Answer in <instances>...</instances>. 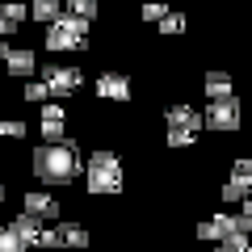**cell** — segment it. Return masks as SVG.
Instances as JSON below:
<instances>
[{
  "label": "cell",
  "mask_w": 252,
  "mask_h": 252,
  "mask_svg": "<svg viewBox=\"0 0 252 252\" xmlns=\"http://www.w3.org/2000/svg\"><path fill=\"white\" fill-rule=\"evenodd\" d=\"M34 172L46 185H72L84 172V160H80V152H76V139H67V143H59V147L42 143L34 152Z\"/></svg>",
  "instance_id": "cell-1"
},
{
  "label": "cell",
  "mask_w": 252,
  "mask_h": 252,
  "mask_svg": "<svg viewBox=\"0 0 252 252\" xmlns=\"http://www.w3.org/2000/svg\"><path fill=\"white\" fill-rule=\"evenodd\" d=\"M84 177H89L93 193H118L122 189V164H118L114 152H93L89 164H84Z\"/></svg>",
  "instance_id": "cell-2"
},
{
  "label": "cell",
  "mask_w": 252,
  "mask_h": 252,
  "mask_svg": "<svg viewBox=\"0 0 252 252\" xmlns=\"http://www.w3.org/2000/svg\"><path fill=\"white\" fill-rule=\"evenodd\" d=\"M84 42H89V21L67 17V13H59V21H51V34H46L51 51H80Z\"/></svg>",
  "instance_id": "cell-3"
},
{
  "label": "cell",
  "mask_w": 252,
  "mask_h": 252,
  "mask_svg": "<svg viewBox=\"0 0 252 252\" xmlns=\"http://www.w3.org/2000/svg\"><path fill=\"white\" fill-rule=\"evenodd\" d=\"M202 122L210 126V130H235L240 126V101L227 97V101H215V105L206 109V118Z\"/></svg>",
  "instance_id": "cell-4"
},
{
  "label": "cell",
  "mask_w": 252,
  "mask_h": 252,
  "mask_svg": "<svg viewBox=\"0 0 252 252\" xmlns=\"http://www.w3.org/2000/svg\"><path fill=\"white\" fill-rule=\"evenodd\" d=\"M42 84H46V93H76L84 84V76L76 72V67H42Z\"/></svg>",
  "instance_id": "cell-5"
},
{
  "label": "cell",
  "mask_w": 252,
  "mask_h": 252,
  "mask_svg": "<svg viewBox=\"0 0 252 252\" xmlns=\"http://www.w3.org/2000/svg\"><path fill=\"white\" fill-rule=\"evenodd\" d=\"M164 122H168V130H189V135H198L202 114L193 105H168L164 109Z\"/></svg>",
  "instance_id": "cell-6"
},
{
  "label": "cell",
  "mask_w": 252,
  "mask_h": 252,
  "mask_svg": "<svg viewBox=\"0 0 252 252\" xmlns=\"http://www.w3.org/2000/svg\"><path fill=\"white\" fill-rule=\"evenodd\" d=\"M97 97H105V101H126L130 97V80H126L122 72H105L97 80Z\"/></svg>",
  "instance_id": "cell-7"
},
{
  "label": "cell",
  "mask_w": 252,
  "mask_h": 252,
  "mask_svg": "<svg viewBox=\"0 0 252 252\" xmlns=\"http://www.w3.org/2000/svg\"><path fill=\"white\" fill-rule=\"evenodd\" d=\"M4 72H9V76H34L38 72L34 51H9V55H4Z\"/></svg>",
  "instance_id": "cell-8"
},
{
  "label": "cell",
  "mask_w": 252,
  "mask_h": 252,
  "mask_svg": "<svg viewBox=\"0 0 252 252\" xmlns=\"http://www.w3.org/2000/svg\"><path fill=\"white\" fill-rule=\"evenodd\" d=\"M26 215L30 219H55L59 215V202L51 193H26Z\"/></svg>",
  "instance_id": "cell-9"
},
{
  "label": "cell",
  "mask_w": 252,
  "mask_h": 252,
  "mask_svg": "<svg viewBox=\"0 0 252 252\" xmlns=\"http://www.w3.org/2000/svg\"><path fill=\"white\" fill-rule=\"evenodd\" d=\"M9 231L30 248V244H38V235H42V223H38V219H30V215H17V219L9 223Z\"/></svg>",
  "instance_id": "cell-10"
},
{
  "label": "cell",
  "mask_w": 252,
  "mask_h": 252,
  "mask_svg": "<svg viewBox=\"0 0 252 252\" xmlns=\"http://www.w3.org/2000/svg\"><path fill=\"white\" fill-rule=\"evenodd\" d=\"M26 13H30L26 4H13V0H9V4H0V34H13V30L26 21Z\"/></svg>",
  "instance_id": "cell-11"
},
{
  "label": "cell",
  "mask_w": 252,
  "mask_h": 252,
  "mask_svg": "<svg viewBox=\"0 0 252 252\" xmlns=\"http://www.w3.org/2000/svg\"><path fill=\"white\" fill-rule=\"evenodd\" d=\"M206 97L210 101H227L231 97V76L227 72H206Z\"/></svg>",
  "instance_id": "cell-12"
},
{
  "label": "cell",
  "mask_w": 252,
  "mask_h": 252,
  "mask_svg": "<svg viewBox=\"0 0 252 252\" xmlns=\"http://www.w3.org/2000/svg\"><path fill=\"white\" fill-rule=\"evenodd\" d=\"M55 231H59L63 248H84V244H89V231H84L80 223H63V227H55Z\"/></svg>",
  "instance_id": "cell-13"
},
{
  "label": "cell",
  "mask_w": 252,
  "mask_h": 252,
  "mask_svg": "<svg viewBox=\"0 0 252 252\" xmlns=\"http://www.w3.org/2000/svg\"><path fill=\"white\" fill-rule=\"evenodd\" d=\"M231 185L240 189L244 198H248V189H252V160H235V168H231Z\"/></svg>",
  "instance_id": "cell-14"
},
{
  "label": "cell",
  "mask_w": 252,
  "mask_h": 252,
  "mask_svg": "<svg viewBox=\"0 0 252 252\" xmlns=\"http://www.w3.org/2000/svg\"><path fill=\"white\" fill-rule=\"evenodd\" d=\"M59 13H63V4H59V0H34L30 17H34V21H59Z\"/></svg>",
  "instance_id": "cell-15"
},
{
  "label": "cell",
  "mask_w": 252,
  "mask_h": 252,
  "mask_svg": "<svg viewBox=\"0 0 252 252\" xmlns=\"http://www.w3.org/2000/svg\"><path fill=\"white\" fill-rule=\"evenodd\" d=\"M42 139H46V147H59V143H67V130H63V122H42Z\"/></svg>",
  "instance_id": "cell-16"
},
{
  "label": "cell",
  "mask_w": 252,
  "mask_h": 252,
  "mask_svg": "<svg viewBox=\"0 0 252 252\" xmlns=\"http://www.w3.org/2000/svg\"><path fill=\"white\" fill-rule=\"evenodd\" d=\"M67 17H80V21H93V13H97V4H93V0H72V4H67Z\"/></svg>",
  "instance_id": "cell-17"
},
{
  "label": "cell",
  "mask_w": 252,
  "mask_h": 252,
  "mask_svg": "<svg viewBox=\"0 0 252 252\" xmlns=\"http://www.w3.org/2000/svg\"><path fill=\"white\" fill-rule=\"evenodd\" d=\"M0 252H26V244H21L9 227H0Z\"/></svg>",
  "instance_id": "cell-18"
},
{
  "label": "cell",
  "mask_w": 252,
  "mask_h": 252,
  "mask_svg": "<svg viewBox=\"0 0 252 252\" xmlns=\"http://www.w3.org/2000/svg\"><path fill=\"white\" fill-rule=\"evenodd\" d=\"M26 101H42V105H46V101H51L46 84H42V80H30V84H26Z\"/></svg>",
  "instance_id": "cell-19"
},
{
  "label": "cell",
  "mask_w": 252,
  "mask_h": 252,
  "mask_svg": "<svg viewBox=\"0 0 252 252\" xmlns=\"http://www.w3.org/2000/svg\"><path fill=\"white\" fill-rule=\"evenodd\" d=\"M0 135H9V139H21V135H26V122L9 118V122H0Z\"/></svg>",
  "instance_id": "cell-20"
},
{
  "label": "cell",
  "mask_w": 252,
  "mask_h": 252,
  "mask_svg": "<svg viewBox=\"0 0 252 252\" xmlns=\"http://www.w3.org/2000/svg\"><path fill=\"white\" fill-rule=\"evenodd\" d=\"M177 30H185V17H177V13H168V17L160 21V34H177Z\"/></svg>",
  "instance_id": "cell-21"
},
{
  "label": "cell",
  "mask_w": 252,
  "mask_h": 252,
  "mask_svg": "<svg viewBox=\"0 0 252 252\" xmlns=\"http://www.w3.org/2000/svg\"><path fill=\"white\" fill-rule=\"evenodd\" d=\"M42 118H46V122H63V105H59V101H46V105H42Z\"/></svg>",
  "instance_id": "cell-22"
},
{
  "label": "cell",
  "mask_w": 252,
  "mask_h": 252,
  "mask_svg": "<svg viewBox=\"0 0 252 252\" xmlns=\"http://www.w3.org/2000/svg\"><path fill=\"white\" fill-rule=\"evenodd\" d=\"M193 139H198V135H189V130H168V143L172 147H189Z\"/></svg>",
  "instance_id": "cell-23"
},
{
  "label": "cell",
  "mask_w": 252,
  "mask_h": 252,
  "mask_svg": "<svg viewBox=\"0 0 252 252\" xmlns=\"http://www.w3.org/2000/svg\"><path fill=\"white\" fill-rule=\"evenodd\" d=\"M38 248H63V244H59V231H46V227H42V235H38Z\"/></svg>",
  "instance_id": "cell-24"
},
{
  "label": "cell",
  "mask_w": 252,
  "mask_h": 252,
  "mask_svg": "<svg viewBox=\"0 0 252 252\" xmlns=\"http://www.w3.org/2000/svg\"><path fill=\"white\" fill-rule=\"evenodd\" d=\"M143 17H147V21H164V17H168V9H164V4H147Z\"/></svg>",
  "instance_id": "cell-25"
},
{
  "label": "cell",
  "mask_w": 252,
  "mask_h": 252,
  "mask_svg": "<svg viewBox=\"0 0 252 252\" xmlns=\"http://www.w3.org/2000/svg\"><path fill=\"white\" fill-rule=\"evenodd\" d=\"M223 202H244V193H240V189L231 185V181H227V185H223Z\"/></svg>",
  "instance_id": "cell-26"
},
{
  "label": "cell",
  "mask_w": 252,
  "mask_h": 252,
  "mask_svg": "<svg viewBox=\"0 0 252 252\" xmlns=\"http://www.w3.org/2000/svg\"><path fill=\"white\" fill-rule=\"evenodd\" d=\"M240 206H244V210H240V215H244V219H252V198H244V202H240Z\"/></svg>",
  "instance_id": "cell-27"
},
{
  "label": "cell",
  "mask_w": 252,
  "mask_h": 252,
  "mask_svg": "<svg viewBox=\"0 0 252 252\" xmlns=\"http://www.w3.org/2000/svg\"><path fill=\"white\" fill-rule=\"evenodd\" d=\"M219 252H240V248H231V244H219Z\"/></svg>",
  "instance_id": "cell-28"
},
{
  "label": "cell",
  "mask_w": 252,
  "mask_h": 252,
  "mask_svg": "<svg viewBox=\"0 0 252 252\" xmlns=\"http://www.w3.org/2000/svg\"><path fill=\"white\" fill-rule=\"evenodd\" d=\"M4 55H9V46H4V42H0V59H4Z\"/></svg>",
  "instance_id": "cell-29"
},
{
  "label": "cell",
  "mask_w": 252,
  "mask_h": 252,
  "mask_svg": "<svg viewBox=\"0 0 252 252\" xmlns=\"http://www.w3.org/2000/svg\"><path fill=\"white\" fill-rule=\"evenodd\" d=\"M0 202H4V185H0Z\"/></svg>",
  "instance_id": "cell-30"
},
{
  "label": "cell",
  "mask_w": 252,
  "mask_h": 252,
  "mask_svg": "<svg viewBox=\"0 0 252 252\" xmlns=\"http://www.w3.org/2000/svg\"><path fill=\"white\" fill-rule=\"evenodd\" d=\"M240 252H252V244H248V248H240Z\"/></svg>",
  "instance_id": "cell-31"
}]
</instances>
